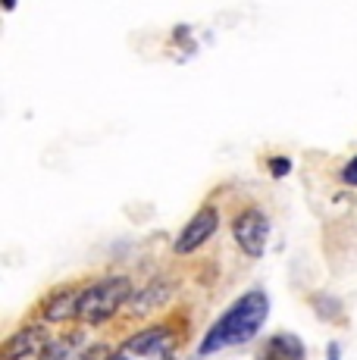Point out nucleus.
<instances>
[{
  "instance_id": "nucleus-10",
  "label": "nucleus",
  "mask_w": 357,
  "mask_h": 360,
  "mask_svg": "<svg viewBox=\"0 0 357 360\" xmlns=\"http://www.w3.org/2000/svg\"><path fill=\"white\" fill-rule=\"evenodd\" d=\"M79 345V335H63L57 342H51V351H47V360H66L72 354V348Z\"/></svg>"
},
{
  "instance_id": "nucleus-15",
  "label": "nucleus",
  "mask_w": 357,
  "mask_h": 360,
  "mask_svg": "<svg viewBox=\"0 0 357 360\" xmlns=\"http://www.w3.org/2000/svg\"><path fill=\"white\" fill-rule=\"evenodd\" d=\"M332 360H339V351H335V348H332Z\"/></svg>"
},
{
  "instance_id": "nucleus-1",
  "label": "nucleus",
  "mask_w": 357,
  "mask_h": 360,
  "mask_svg": "<svg viewBox=\"0 0 357 360\" xmlns=\"http://www.w3.org/2000/svg\"><path fill=\"white\" fill-rule=\"evenodd\" d=\"M266 314H270V297H266L260 288L254 292H245L235 304L223 310L216 316V323L207 329L204 342L197 345V357H210L219 354L226 348H238V345H248L266 323Z\"/></svg>"
},
{
  "instance_id": "nucleus-3",
  "label": "nucleus",
  "mask_w": 357,
  "mask_h": 360,
  "mask_svg": "<svg viewBox=\"0 0 357 360\" xmlns=\"http://www.w3.org/2000/svg\"><path fill=\"white\" fill-rule=\"evenodd\" d=\"M178 335L173 326H148L116 348L113 360H176Z\"/></svg>"
},
{
  "instance_id": "nucleus-11",
  "label": "nucleus",
  "mask_w": 357,
  "mask_h": 360,
  "mask_svg": "<svg viewBox=\"0 0 357 360\" xmlns=\"http://www.w3.org/2000/svg\"><path fill=\"white\" fill-rule=\"evenodd\" d=\"M113 354H116V351H110V345H104V342H94L91 348H88L79 360H113Z\"/></svg>"
},
{
  "instance_id": "nucleus-14",
  "label": "nucleus",
  "mask_w": 357,
  "mask_h": 360,
  "mask_svg": "<svg viewBox=\"0 0 357 360\" xmlns=\"http://www.w3.org/2000/svg\"><path fill=\"white\" fill-rule=\"evenodd\" d=\"M13 4H16V0H4V6H6V10H13Z\"/></svg>"
},
{
  "instance_id": "nucleus-9",
  "label": "nucleus",
  "mask_w": 357,
  "mask_h": 360,
  "mask_svg": "<svg viewBox=\"0 0 357 360\" xmlns=\"http://www.w3.org/2000/svg\"><path fill=\"white\" fill-rule=\"evenodd\" d=\"M167 292H169V285H163V282H154V285H148L141 295H135V304H132V310L135 314H148L150 307H154L157 301H163L167 297Z\"/></svg>"
},
{
  "instance_id": "nucleus-12",
  "label": "nucleus",
  "mask_w": 357,
  "mask_h": 360,
  "mask_svg": "<svg viewBox=\"0 0 357 360\" xmlns=\"http://www.w3.org/2000/svg\"><path fill=\"white\" fill-rule=\"evenodd\" d=\"M288 166H292L288 160H270V172H273V176H285Z\"/></svg>"
},
{
  "instance_id": "nucleus-8",
  "label": "nucleus",
  "mask_w": 357,
  "mask_h": 360,
  "mask_svg": "<svg viewBox=\"0 0 357 360\" xmlns=\"http://www.w3.org/2000/svg\"><path fill=\"white\" fill-rule=\"evenodd\" d=\"M304 357H307L304 342L298 335H288V332L266 338L257 351V360H304Z\"/></svg>"
},
{
  "instance_id": "nucleus-2",
  "label": "nucleus",
  "mask_w": 357,
  "mask_h": 360,
  "mask_svg": "<svg viewBox=\"0 0 357 360\" xmlns=\"http://www.w3.org/2000/svg\"><path fill=\"white\" fill-rule=\"evenodd\" d=\"M132 297V282L126 276H110V279H100L94 285H88L82 292V304H79V320L88 323V326H98V323H107L110 316H116V310Z\"/></svg>"
},
{
  "instance_id": "nucleus-5",
  "label": "nucleus",
  "mask_w": 357,
  "mask_h": 360,
  "mask_svg": "<svg viewBox=\"0 0 357 360\" xmlns=\"http://www.w3.org/2000/svg\"><path fill=\"white\" fill-rule=\"evenodd\" d=\"M51 335L44 326H22L16 335L6 338L4 360H47Z\"/></svg>"
},
{
  "instance_id": "nucleus-7",
  "label": "nucleus",
  "mask_w": 357,
  "mask_h": 360,
  "mask_svg": "<svg viewBox=\"0 0 357 360\" xmlns=\"http://www.w3.org/2000/svg\"><path fill=\"white\" fill-rule=\"evenodd\" d=\"M82 285H70V288H60V292L47 295L44 304H41V316L47 323H70L79 316V304H82Z\"/></svg>"
},
{
  "instance_id": "nucleus-4",
  "label": "nucleus",
  "mask_w": 357,
  "mask_h": 360,
  "mask_svg": "<svg viewBox=\"0 0 357 360\" xmlns=\"http://www.w3.org/2000/svg\"><path fill=\"white\" fill-rule=\"evenodd\" d=\"M232 235H235L238 248H242L248 257H260L266 248V238H270V219H266V213L257 210V207H245V210L235 213V219H232Z\"/></svg>"
},
{
  "instance_id": "nucleus-13",
  "label": "nucleus",
  "mask_w": 357,
  "mask_h": 360,
  "mask_svg": "<svg viewBox=\"0 0 357 360\" xmlns=\"http://www.w3.org/2000/svg\"><path fill=\"white\" fill-rule=\"evenodd\" d=\"M342 176H345V182H351V185H357V160H351L345 166V172H342Z\"/></svg>"
},
{
  "instance_id": "nucleus-6",
  "label": "nucleus",
  "mask_w": 357,
  "mask_h": 360,
  "mask_svg": "<svg viewBox=\"0 0 357 360\" xmlns=\"http://www.w3.org/2000/svg\"><path fill=\"white\" fill-rule=\"evenodd\" d=\"M216 226H219V210L216 207H201V210L195 213V217L188 219V226L182 229V235L176 238V254H195L201 245H207L210 238H214V232H216Z\"/></svg>"
}]
</instances>
